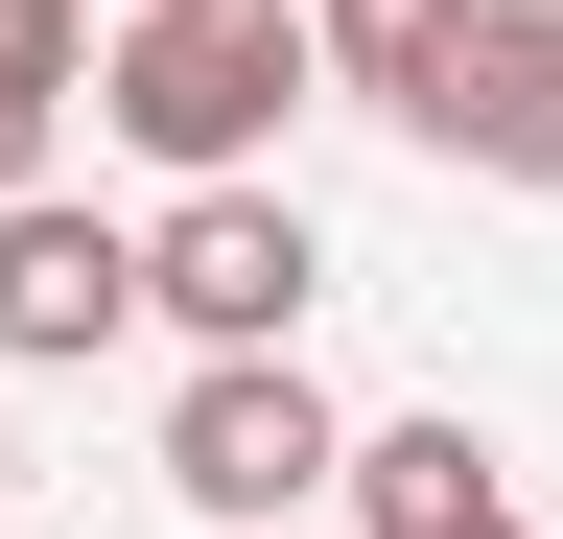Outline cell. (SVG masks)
<instances>
[{
	"instance_id": "7a4b0ae2",
	"label": "cell",
	"mask_w": 563,
	"mask_h": 539,
	"mask_svg": "<svg viewBox=\"0 0 563 539\" xmlns=\"http://www.w3.org/2000/svg\"><path fill=\"white\" fill-rule=\"evenodd\" d=\"M329 469H352V423H329L306 352H188V398H165V493H188L211 539H282Z\"/></svg>"
},
{
	"instance_id": "9c48e42d",
	"label": "cell",
	"mask_w": 563,
	"mask_h": 539,
	"mask_svg": "<svg viewBox=\"0 0 563 539\" xmlns=\"http://www.w3.org/2000/svg\"><path fill=\"white\" fill-rule=\"evenodd\" d=\"M0 493H24V446H0Z\"/></svg>"
},
{
	"instance_id": "8992f818",
	"label": "cell",
	"mask_w": 563,
	"mask_h": 539,
	"mask_svg": "<svg viewBox=\"0 0 563 539\" xmlns=\"http://www.w3.org/2000/svg\"><path fill=\"white\" fill-rule=\"evenodd\" d=\"M329 493L376 516V539H540V516H517V469H493L470 423H352V469H329Z\"/></svg>"
},
{
	"instance_id": "3957f363",
	"label": "cell",
	"mask_w": 563,
	"mask_h": 539,
	"mask_svg": "<svg viewBox=\"0 0 563 539\" xmlns=\"http://www.w3.org/2000/svg\"><path fill=\"white\" fill-rule=\"evenodd\" d=\"M306 282H329V235H306V188H258V165L141 212V328H188V352H282Z\"/></svg>"
},
{
	"instance_id": "277c9868",
	"label": "cell",
	"mask_w": 563,
	"mask_h": 539,
	"mask_svg": "<svg viewBox=\"0 0 563 539\" xmlns=\"http://www.w3.org/2000/svg\"><path fill=\"white\" fill-rule=\"evenodd\" d=\"M422 142L470 188H563V0H470L446 94H422Z\"/></svg>"
},
{
	"instance_id": "6da1fadb",
	"label": "cell",
	"mask_w": 563,
	"mask_h": 539,
	"mask_svg": "<svg viewBox=\"0 0 563 539\" xmlns=\"http://www.w3.org/2000/svg\"><path fill=\"white\" fill-rule=\"evenodd\" d=\"M306 94H329V24H306V0H118V47H95V117H118L165 188L282 165Z\"/></svg>"
},
{
	"instance_id": "5b68a950",
	"label": "cell",
	"mask_w": 563,
	"mask_h": 539,
	"mask_svg": "<svg viewBox=\"0 0 563 539\" xmlns=\"http://www.w3.org/2000/svg\"><path fill=\"white\" fill-rule=\"evenodd\" d=\"M118 328H141V235L70 212V188H24V212H0V352L70 375V352H118Z\"/></svg>"
},
{
	"instance_id": "52a82bcc",
	"label": "cell",
	"mask_w": 563,
	"mask_h": 539,
	"mask_svg": "<svg viewBox=\"0 0 563 539\" xmlns=\"http://www.w3.org/2000/svg\"><path fill=\"white\" fill-rule=\"evenodd\" d=\"M70 94H95V0H24V24H0V212L47 188V142H70Z\"/></svg>"
},
{
	"instance_id": "30bf717a",
	"label": "cell",
	"mask_w": 563,
	"mask_h": 539,
	"mask_svg": "<svg viewBox=\"0 0 563 539\" xmlns=\"http://www.w3.org/2000/svg\"><path fill=\"white\" fill-rule=\"evenodd\" d=\"M0 24H24V0H0Z\"/></svg>"
},
{
	"instance_id": "ba28073f",
	"label": "cell",
	"mask_w": 563,
	"mask_h": 539,
	"mask_svg": "<svg viewBox=\"0 0 563 539\" xmlns=\"http://www.w3.org/2000/svg\"><path fill=\"white\" fill-rule=\"evenodd\" d=\"M329 24V94H376L399 142H422V94H446V47H470V0H306Z\"/></svg>"
}]
</instances>
